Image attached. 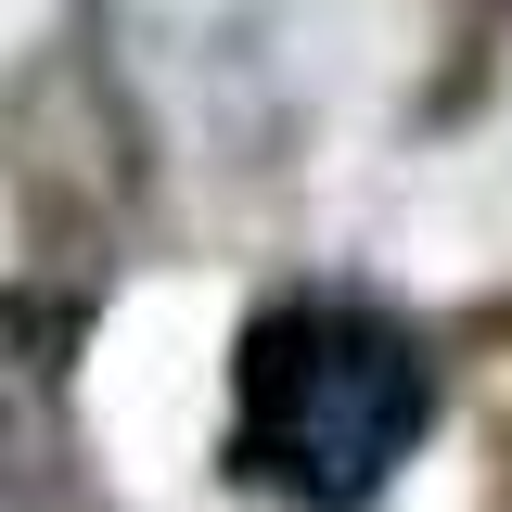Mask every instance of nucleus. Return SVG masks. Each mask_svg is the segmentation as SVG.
<instances>
[{"label":"nucleus","mask_w":512,"mask_h":512,"mask_svg":"<svg viewBox=\"0 0 512 512\" xmlns=\"http://www.w3.org/2000/svg\"><path fill=\"white\" fill-rule=\"evenodd\" d=\"M436 423V359L359 295H295L231 346V461L295 512H372Z\"/></svg>","instance_id":"obj_1"}]
</instances>
